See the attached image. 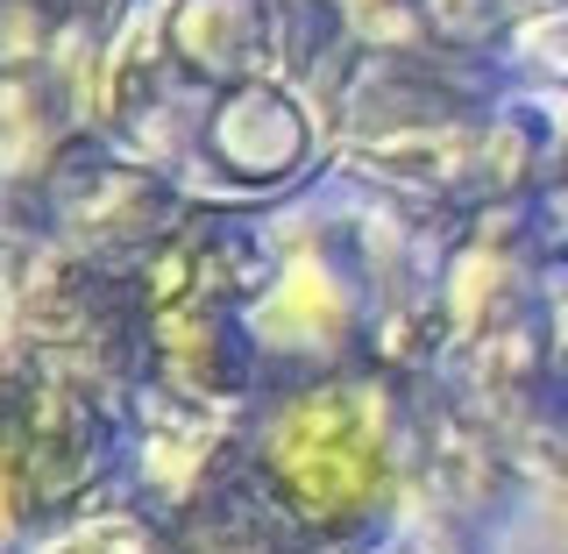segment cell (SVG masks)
I'll return each mask as SVG.
<instances>
[{
  "mask_svg": "<svg viewBox=\"0 0 568 554\" xmlns=\"http://www.w3.org/2000/svg\"><path fill=\"white\" fill-rule=\"evenodd\" d=\"M79 554H93V547H79Z\"/></svg>",
  "mask_w": 568,
  "mask_h": 554,
  "instance_id": "obj_1",
  "label": "cell"
}]
</instances>
